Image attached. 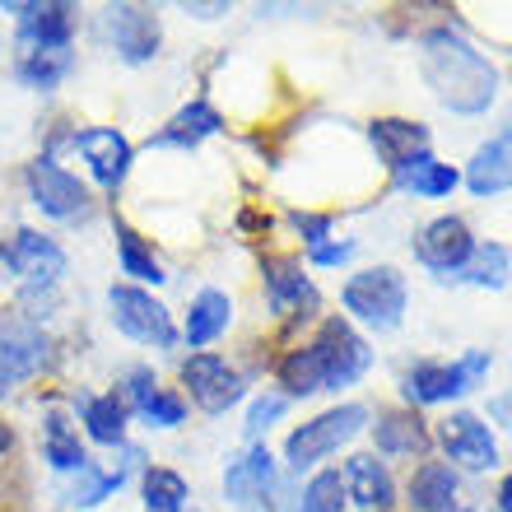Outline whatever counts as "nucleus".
Returning a JSON list of instances; mask_svg holds the SVG:
<instances>
[{
	"mask_svg": "<svg viewBox=\"0 0 512 512\" xmlns=\"http://www.w3.org/2000/svg\"><path fill=\"white\" fill-rule=\"evenodd\" d=\"M373 368V345L345 312L317 317L308 340H298L275 359V391L284 401H312V396H340L359 387Z\"/></svg>",
	"mask_w": 512,
	"mask_h": 512,
	"instance_id": "obj_1",
	"label": "nucleus"
},
{
	"mask_svg": "<svg viewBox=\"0 0 512 512\" xmlns=\"http://www.w3.org/2000/svg\"><path fill=\"white\" fill-rule=\"evenodd\" d=\"M415 66L424 89L452 117H485L499 98V66L452 24H433L419 33Z\"/></svg>",
	"mask_w": 512,
	"mask_h": 512,
	"instance_id": "obj_2",
	"label": "nucleus"
},
{
	"mask_svg": "<svg viewBox=\"0 0 512 512\" xmlns=\"http://www.w3.org/2000/svg\"><path fill=\"white\" fill-rule=\"evenodd\" d=\"M494 373V350H461L457 359H415L401 368V405L410 410H433V405H452L461 396L480 391Z\"/></svg>",
	"mask_w": 512,
	"mask_h": 512,
	"instance_id": "obj_3",
	"label": "nucleus"
},
{
	"mask_svg": "<svg viewBox=\"0 0 512 512\" xmlns=\"http://www.w3.org/2000/svg\"><path fill=\"white\" fill-rule=\"evenodd\" d=\"M368 419H373V410L364 401H336L331 410L289 429V438H284V471H289V480L322 471L340 447H350L359 433H368Z\"/></svg>",
	"mask_w": 512,
	"mask_h": 512,
	"instance_id": "obj_4",
	"label": "nucleus"
},
{
	"mask_svg": "<svg viewBox=\"0 0 512 512\" xmlns=\"http://www.w3.org/2000/svg\"><path fill=\"white\" fill-rule=\"evenodd\" d=\"M340 308L354 326H368V331H401L405 312H410V280H405L396 266H364L354 270L350 280L340 284Z\"/></svg>",
	"mask_w": 512,
	"mask_h": 512,
	"instance_id": "obj_5",
	"label": "nucleus"
},
{
	"mask_svg": "<svg viewBox=\"0 0 512 512\" xmlns=\"http://www.w3.org/2000/svg\"><path fill=\"white\" fill-rule=\"evenodd\" d=\"M19 182H24L28 205H33L42 219L66 224V229L89 224V219H94V210H98L94 187H89L80 173H70L61 159H52V154H33V159L24 163Z\"/></svg>",
	"mask_w": 512,
	"mask_h": 512,
	"instance_id": "obj_6",
	"label": "nucleus"
},
{
	"mask_svg": "<svg viewBox=\"0 0 512 512\" xmlns=\"http://www.w3.org/2000/svg\"><path fill=\"white\" fill-rule=\"evenodd\" d=\"M108 322L117 336H126L131 345H140V350L173 354L177 345H182L173 308H168L154 289H140V284H126V280L108 284Z\"/></svg>",
	"mask_w": 512,
	"mask_h": 512,
	"instance_id": "obj_7",
	"label": "nucleus"
},
{
	"mask_svg": "<svg viewBox=\"0 0 512 512\" xmlns=\"http://www.w3.org/2000/svg\"><path fill=\"white\" fill-rule=\"evenodd\" d=\"M0 270L19 284V294H61L70 275V252L52 233L19 224V229L0 233Z\"/></svg>",
	"mask_w": 512,
	"mask_h": 512,
	"instance_id": "obj_8",
	"label": "nucleus"
},
{
	"mask_svg": "<svg viewBox=\"0 0 512 512\" xmlns=\"http://www.w3.org/2000/svg\"><path fill=\"white\" fill-rule=\"evenodd\" d=\"M56 364V340L42 322L28 312L5 308L0 312V401H10L19 387L38 382Z\"/></svg>",
	"mask_w": 512,
	"mask_h": 512,
	"instance_id": "obj_9",
	"label": "nucleus"
},
{
	"mask_svg": "<svg viewBox=\"0 0 512 512\" xmlns=\"http://www.w3.org/2000/svg\"><path fill=\"white\" fill-rule=\"evenodd\" d=\"M247 387H252V378L233 364L229 354L191 350L177 359V391L201 415H229V410H238L247 401Z\"/></svg>",
	"mask_w": 512,
	"mask_h": 512,
	"instance_id": "obj_10",
	"label": "nucleus"
},
{
	"mask_svg": "<svg viewBox=\"0 0 512 512\" xmlns=\"http://www.w3.org/2000/svg\"><path fill=\"white\" fill-rule=\"evenodd\" d=\"M94 42L122 66H149L159 61L163 19L154 5H103L94 14Z\"/></svg>",
	"mask_w": 512,
	"mask_h": 512,
	"instance_id": "obj_11",
	"label": "nucleus"
},
{
	"mask_svg": "<svg viewBox=\"0 0 512 512\" xmlns=\"http://www.w3.org/2000/svg\"><path fill=\"white\" fill-rule=\"evenodd\" d=\"M433 447H443V461L452 471L466 475V480L499 471V461H503L499 433H494V424H489L485 415H475V410H452V415L438 419V424H433Z\"/></svg>",
	"mask_w": 512,
	"mask_h": 512,
	"instance_id": "obj_12",
	"label": "nucleus"
},
{
	"mask_svg": "<svg viewBox=\"0 0 512 512\" xmlns=\"http://www.w3.org/2000/svg\"><path fill=\"white\" fill-rule=\"evenodd\" d=\"M224 503L233 512H275L280 503V461L266 443H247L243 452H233L224 461Z\"/></svg>",
	"mask_w": 512,
	"mask_h": 512,
	"instance_id": "obj_13",
	"label": "nucleus"
},
{
	"mask_svg": "<svg viewBox=\"0 0 512 512\" xmlns=\"http://www.w3.org/2000/svg\"><path fill=\"white\" fill-rule=\"evenodd\" d=\"M261 294H266V308L275 322H289V326H303V322H317L322 312V294L312 284L303 256H266L261 261Z\"/></svg>",
	"mask_w": 512,
	"mask_h": 512,
	"instance_id": "obj_14",
	"label": "nucleus"
},
{
	"mask_svg": "<svg viewBox=\"0 0 512 512\" xmlns=\"http://www.w3.org/2000/svg\"><path fill=\"white\" fill-rule=\"evenodd\" d=\"M70 149L84 159L89 187L108 191V196H117L126 187V177L135 168V145L126 140L122 126H75Z\"/></svg>",
	"mask_w": 512,
	"mask_h": 512,
	"instance_id": "obj_15",
	"label": "nucleus"
},
{
	"mask_svg": "<svg viewBox=\"0 0 512 512\" xmlns=\"http://www.w3.org/2000/svg\"><path fill=\"white\" fill-rule=\"evenodd\" d=\"M14 14V42L38 52H75L80 33V5L70 0H28V5H0Z\"/></svg>",
	"mask_w": 512,
	"mask_h": 512,
	"instance_id": "obj_16",
	"label": "nucleus"
},
{
	"mask_svg": "<svg viewBox=\"0 0 512 512\" xmlns=\"http://www.w3.org/2000/svg\"><path fill=\"white\" fill-rule=\"evenodd\" d=\"M140 471H145V447L126 443L112 461L89 457V466L66 480L61 499H66V508H75V512H94V508H103L108 499H117V494L131 485V475H140Z\"/></svg>",
	"mask_w": 512,
	"mask_h": 512,
	"instance_id": "obj_17",
	"label": "nucleus"
},
{
	"mask_svg": "<svg viewBox=\"0 0 512 512\" xmlns=\"http://www.w3.org/2000/svg\"><path fill=\"white\" fill-rule=\"evenodd\" d=\"M475 243H480V238H475L471 224H466L461 215H433L429 224H419L415 229V238H410V256H415L429 275L452 280V275L471 261Z\"/></svg>",
	"mask_w": 512,
	"mask_h": 512,
	"instance_id": "obj_18",
	"label": "nucleus"
},
{
	"mask_svg": "<svg viewBox=\"0 0 512 512\" xmlns=\"http://www.w3.org/2000/svg\"><path fill=\"white\" fill-rule=\"evenodd\" d=\"M401 494L410 512H475L471 480L461 471H452L443 457L415 461V471H410Z\"/></svg>",
	"mask_w": 512,
	"mask_h": 512,
	"instance_id": "obj_19",
	"label": "nucleus"
},
{
	"mask_svg": "<svg viewBox=\"0 0 512 512\" xmlns=\"http://www.w3.org/2000/svg\"><path fill=\"white\" fill-rule=\"evenodd\" d=\"M368 438H373V452L382 461H424L433 457V429L424 424L419 410L410 405H387L368 419Z\"/></svg>",
	"mask_w": 512,
	"mask_h": 512,
	"instance_id": "obj_20",
	"label": "nucleus"
},
{
	"mask_svg": "<svg viewBox=\"0 0 512 512\" xmlns=\"http://www.w3.org/2000/svg\"><path fill=\"white\" fill-rule=\"evenodd\" d=\"M70 415L80 424L84 443L108 447V452H122V447L131 443V410H126V401L117 396V387L80 391V396L70 401Z\"/></svg>",
	"mask_w": 512,
	"mask_h": 512,
	"instance_id": "obj_21",
	"label": "nucleus"
},
{
	"mask_svg": "<svg viewBox=\"0 0 512 512\" xmlns=\"http://www.w3.org/2000/svg\"><path fill=\"white\" fill-rule=\"evenodd\" d=\"M340 480H345V503L359 512H391L401 503V485L391 466L378 457V452H354L340 466Z\"/></svg>",
	"mask_w": 512,
	"mask_h": 512,
	"instance_id": "obj_22",
	"label": "nucleus"
},
{
	"mask_svg": "<svg viewBox=\"0 0 512 512\" xmlns=\"http://www.w3.org/2000/svg\"><path fill=\"white\" fill-rule=\"evenodd\" d=\"M38 447H42V461H47V471L70 480V475H80L89 466V443H84L80 424L70 415L66 405H47L42 410V424H38Z\"/></svg>",
	"mask_w": 512,
	"mask_h": 512,
	"instance_id": "obj_23",
	"label": "nucleus"
},
{
	"mask_svg": "<svg viewBox=\"0 0 512 512\" xmlns=\"http://www.w3.org/2000/svg\"><path fill=\"white\" fill-rule=\"evenodd\" d=\"M215 135H224V112H219L205 94H196L191 103H182V108H177L159 131L149 135L145 145L149 149H182V154H196V149H201L205 140H215Z\"/></svg>",
	"mask_w": 512,
	"mask_h": 512,
	"instance_id": "obj_24",
	"label": "nucleus"
},
{
	"mask_svg": "<svg viewBox=\"0 0 512 512\" xmlns=\"http://www.w3.org/2000/svg\"><path fill=\"white\" fill-rule=\"evenodd\" d=\"M233 294L229 289H219V284H205V289H196L187 303V312H182V345L187 350H210L215 340H224L233 331Z\"/></svg>",
	"mask_w": 512,
	"mask_h": 512,
	"instance_id": "obj_25",
	"label": "nucleus"
},
{
	"mask_svg": "<svg viewBox=\"0 0 512 512\" xmlns=\"http://www.w3.org/2000/svg\"><path fill=\"white\" fill-rule=\"evenodd\" d=\"M368 145H373L382 168L396 173L405 159L433 149V131L424 122H410V117H378V122H368Z\"/></svg>",
	"mask_w": 512,
	"mask_h": 512,
	"instance_id": "obj_26",
	"label": "nucleus"
},
{
	"mask_svg": "<svg viewBox=\"0 0 512 512\" xmlns=\"http://www.w3.org/2000/svg\"><path fill=\"white\" fill-rule=\"evenodd\" d=\"M112 238H117V270H122L126 284H140V289H159L168 284V270H163L159 252L140 229H131L117 210H112Z\"/></svg>",
	"mask_w": 512,
	"mask_h": 512,
	"instance_id": "obj_27",
	"label": "nucleus"
},
{
	"mask_svg": "<svg viewBox=\"0 0 512 512\" xmlns=\"http://www.w3.org/2000/svg\"><path fill=\"white\" fill-rule=\"evenodd\" d=\"M391 182H396V191L415 196V201H447V196L461 187V168H452V163H443L433 149H424L415 159H405L401 168L391 173Z\"/></svg>",
	"mask_w": 512,
	"mask_h": 512,
	"instance_id": "obj_28",
	"label": "nucleus"
},
{
	"mask_svg": "<svg viewBox=\"0 0 512 512\" xmlns=\"http://www.w3.org/2000/svg\"><path fill=\"white\" fill-rule=\"evenodd\" d=\"M70 70H75V52H38V47H19L10 75H14L19 89L47 98L70 80Z\"/></svg>",
	"mask_w": 512,
	"mask_h": 512,
	"instance_id": "obj_29",
	"label": "nucleus"
},
{
	"mask_svg": "<svg viewBox=\"0 0 512 512\" xmlns=\"http://www.w3.org/2000/svg\"><path fill=\"white\" fill-rule=\"evenodd\" d=\"M466 191L475 201H494L503 191H512V154L489 135L485 145H475V154L466 159V173H461Z\"/></svg>",
	"mask_w": 512,
	"mask_h": 512,
	"instance_id": "obj_30",
	"label": "nucleus"
},
{
	"mask_svg": "<svg viewBox=\"0 0 512 512\" xmlns=\"http://www.w3.org/2000/svg\"><path fill=\"white\" fill-rule=\"evenodd\" d=\"M508 280H512V247L499 243V238L475 243L471 261L452 275V284H466V289H489V294L508 289Z\"/></svg>",
	"mask_w": 512,
	"mask_h": 512,
	"instance_id": "obj_31",
	"label": "nucleus"
},
{
	"mask_svg": "<svg viewBox=\"0 0 512 512\" xmlns=\"http://www.w3.org/2000/svg\"><path fill=\"white\" fill-rule=\"evenodd\" d=\"M345 480H340L336 466H322V471L303 475L289 499H284V512H345Z\"/></svg>",
	"mask_w": 512,
	"mask_h": 512,
	"instance_id": "obj_32",
	"label": "nucleus"
},
{
	"mask_svg": "<svg viewBox=\"0 0 512 512\" xmlns=\"http://www.w3.org/2000/svg\"><path fill=\"white\" fill-rule=\"evenodd\" d=\"M187 503H191V485L182 471L154 466V461L140 471V512H187Z\"/></svg>",
	"mask_w": 512,
	"mask_h": 512,
	"instance_id": "obj_33",
	"label": "nucleus"
},
{
	"mask_svg": "<svg viewBox=\"0 0 512 512\" xmlns=\"http://www.w3.org/2000/svg\"><path fill=\"white\" fill-rule=\"evenodd\" d=\"M187 415H191L187 396H182L177 387H159L131 419H140V424H145V429H154V433H177L182 424H187Z\"/></svg>",
	"mask_w": 512,
	"mask_h": 512,
	"instance_id": "obj_34",
	"label": "nucleus"
},
{
	"mask_svg": "<svg viewBox=\"0 0 512 512\" xmlns=\"http://www.w3.org/2000/svg\"><path fill=\"white\" fill-rule=\"evenodd\" d=\"M289 405L294 401H284L275 387H266V391H256L252 396V405H247V424H243V433H247V443H261L275 424H280L284 415H289Z\"/></svg>",
	"mask_w": 512,
	"mask_h": 512,
	"instance_id": "obj_35",
	"label": "nucleus"
},
{
	"mask_svg": "<svg viewBox=\"0 0 512 512\" xmlns=\"http://www.w3.org/2000/svg\"><path fill=\"white\" fill-rule=\"evenodd\" d=\"M163 387V378H159V368L149 364V359H140V364H126L122 373H117V396L126 401V410H140V405L154 396V391Z\"/></svg>",
	"mask_w": 512,
	"mask_h": 512,
	"instance_id": "obj_36",
	"label": "nucleus"
},
{
	"mask_svg": "<svg viewBox=\"0 0 512 512\" xmlns=\"http://www.w3.org/2000/svg\"><path fill=\"white\" fill-rule=\"evenodd\" d=\"M354 252H359V243L354 238H331V243H322V247H308L303 252V266H312V270H336V266H350L354 261Z\"/></svg>",
	"mask_w": 512,
	"mask_h": 512,
	"instance_id": "obj_37",
	"label": "nucleus"
},
{
	"mask_svg": "<svg viewBox=\"0 0 512 512\" xmlns=\"http://www.w3.org/2000/svg\"><path fill=\"white\" fill-rule=\"evenodd\" d=\"M289 224L298 229V238H303V247H322L331 243V229H336V215H312V210H294L289 215Z\"/></svg>",
	"mask_w": 512,
	"mask_h": 512,
	"instance_id": "obj_38",
	"label": "nucleus"
},
{
	"mask_svg": "<svg viewBox=\"0 0 512 512\" xmlns=\"http://www.w3.org/2000/svg\"><path fill=\"white\" fill-rule=\"evenodd\" d=\"M14 447H19V433H14L10 419H0V466L14 457Z\"/></svg>",
	"mask_w": 512,
	"mask_h": 512,
	"instance_id": "obj_39",
	"label": "nucleus"
},
{
	"mask_svg": "<svg viewBox=\"0 0 512 512\" xmlns=\"http://www.w3.org/2000/svg\"><path fill=\"white\" fill-rule=\"evenodd\" d=\"M494 512H512V471L499 480V489H494Z\"/></svg>",
	"mask_w": 512,
	"mask_h": 512,
	"instance_id": "obj_40",
	"label": "nucleus"
},
{
	"mask_svg": "<svg viewBox=\"0 0 512 512\" xmlns=\"http://www.w3.org/2000/svg\"><path fill=\"white\" fill-rule=\"evenodd\" d=\"M187 14H196V19H219V14H229V5H187Z\"/></svg>",
	"mask_w": 512,
	"mask_h": 512,
	"instance_id": "obj_41",
	"label": "nucleus"
},
{
	"mask_svg": "<svg viewBox=\"0 0 512 512\" xmlns=\"http://www.w3.org/2000/svg\"><path fill=\"white\" fill-rule=\"evenodd\" d=\"M494 140H499V145H503V149H508V154H512V122H508V126H503V131H499V135H494Z\"/></svg>",
	"mask_w": 512,
	"mask_h": 512,
	"instance_id": "obj_42",
	"label": "nucleus"
},
{
	"mask_svg": "<svg viewBox=\"0 0 512 512\" xmlns=\"http://www.w3.org/2000/svg\"><path fill=\"white\" fill-rule=\"evenodd\" d=\"M0 512H5V508H0Z\"/></svg>",
	"mask_w": 512,
	"mask_h": 512,
	"instance_id": "obj_43",
	"label": "nucleus"
}]
</instances>
